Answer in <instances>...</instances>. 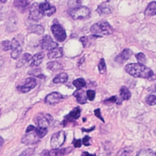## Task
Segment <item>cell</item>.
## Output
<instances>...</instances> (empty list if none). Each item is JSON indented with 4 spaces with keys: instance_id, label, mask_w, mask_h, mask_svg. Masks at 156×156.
Returning <instances> with one entry per match:
<instances>
[{
    "instance_id": "obj_1",
    "label": "cell",
    "mask_w": 156,
    "mask_h": 156,
    "mask_svg": "<svg viewBox=\"0 0 156 156\" xmlns=\"http://www.w3.org/2000/svg\"><path fill=\"white\" fill-rule=\"evenodd\" d=\"M125 69L128 74L135 77L149 79L154 75L152 70L143 64L130 63L126 66Z\"/></svg>"
},
{
    "instance_id": "obj_2",
    "label": "cell",
    "mask_w": 156,
    "mask_h": 156,
    "mask_svg": "<svg viewBox=\"0 0 156 156\" xmlns=\"http://www.w3.org/2000/svg\"><path fill=\"white\" fill-rule=\"evenodd\" d=\"M113 28L107 21H100L94 24L90 29L91 32L96 37L100 35H110L113 32Z\"/></svg>"
},
{
    "instance_id": "obj_3",
    "label": "cell",
    "mask_w": 156,
    "mask_h": 156,
    "mask_svg": "<svg viewBox=\"0 0 156 156\" xmlns=\"http://www.w3.org/2000/svg\"><path fill=\"white\" fill-rule=\"evenodd\" d=\"M69 15L74 20H82L88 17L90 14V9L86 6H79L68 10Z\"/></svg>"
},
{
    "instance_id": "obj_4",
    "label": "cell",
    "mask_w": 156,
    "mask_h": 156,
    "mask_svg": "<svg viewBox=\"0 0 156 156\" xmlns=\"http://www.w3.org/2000/svg\"><path fill=\"white\" fill-rule=\"evenodd\" d=\"M65 134L63 131H59L54 133L51 138V146L53 149H58L64 143Z\"/></svg>"
},
{
    "instance_id": "obj_5",
    "label": "cell",
    "mask_w": 156,
    "mask_h": 156,
    "mask_svg": "<svg viewBox=\"0 0 156 156\" xmlns=\"http://www.w3.org/2000/svg\"><path fill=\"white\" fill-rule=\"evenodd\" d=\"M37 85V80L34 77H28L20 85L16 87L17 90L23 93H27L33 89Z\"/></svg>"
},
{
    "instance_id": "obj_6",
    "label": "cell",
    "mask_w": 156,
    "mask_h": 156,
    "mask_svg": "<svg viewBox=\"0 0 156 156\" xmlns=\"http://www.w3.org/2000/svg\"><path fill=\"white\" fill-rule=\"evenodd\" d=\"M40 138L35 132V128L32 130H26V134L23 136L21 141L26 145L34 144L39 141Z\"/></svg>"
},
{
    "instance_id": "obj_7",
    "label": "cell",
    "mask_w": 156,
    "mask_h": 156,
    "mask_svg": "<svg viewBox=\"0 0 156 156\" xmlns=\"http://www.w3.org/2000/svg\"><path fill=\"white\" fill-rule=\"evenodd\" d=\"M51 32L56 39L59 42L63 41L66 38V34L64 29L58 24H53L51 27Z\"/></svg>"
},
{
    "instance_id": "obj_8",
    "label": "cell",
    "mask_w": 156,
    "mask_h": 156,
    "mask_svg": "<svg viewBox=\"0 0 156 156\" xmlns=\"http://www.w3.org/2000/svg\"><path fill=\"white\" fill-rule=\"evenodd\" d=\"M29 18L35 21H38L40 20L43 16V15L39 9L38 4L37 2H34L32 4L29 9Z\"/></svg>"
},
{
    "instance_id": "obj_9",
    "label": "cell",
    "mask_w": 156,
    "mask_h": 156,
    "mask_svg": "<svg viewBox=\"0 0 156 156\" xmlns=\"http://www.w3.org/2000/svg\"><path fill=\"white\" fill-rule=\"evenodd\" d=\"M10 49H12V58L13 59L18 58L22 52V49L19 42L15 38H13L10 42Z\"/></svg>"
},
{
    "instance_id": "obj_10",
    "label": "cell",
    "mask_w": 156,
    "mask_h": 156,
    "mask_svg": "<svg viewBox=\"0 0 156 156\" xmlns=\"http://www.w3.org/2000/svg\"><path fill=\"white\" fill-rule=\"evenodd\" d=\"M51 119V116L48 114H46L45 115L43 114L38 115V116L37 117L36 120V123L38 126L37 127L47 129Z\"/></svg>"
},
{
    "instance_id": "obj_11",
    "label": "cell",
    "mask_w": 156,
    "mask_h": 156,
    "mask_svg": "<svg viewBox=\"0 0 156 156\" xmlns=\"http://www.w3.org/2000/svg\"><path fill=\"white\" fill-rule=\"evenodd\" d=\"M39 9L43 15L51 16L55 12V7L51 5L48 2H44L38 4Z\"/></svg>"
},
{
    "instance_id": "obj_12",
    "label": "cell",
    "mask_w": 156,
    "mask_h": 156,
    "mask_svg": "<svg viewBox=\"0 0 156 156\" xmlns=\"http://www.w3.org/2000/svg\"><path fill=\"white\" fill-rule=\"evenodd\" d=\"M63 98V96L58 92H52L45 98V102L49 105H54L61 101Z\"/></svg>"
},
{
    "instance_id": "obj_13",
    "label": "cell",
    "mask_w": 156,
    "mask_h": 156,
    "mask_svg": "<svg viewBox=\"0 0 156 156\" xmlns=\"http://www.w3.org/2000/svg\"><path fill=\"white\" fill-rule=\"evenodd\" d=\"M41 47L43 49L45 50L51 51L57 47H58V44L56 42L54 41L52 38L49 35H46L41 42Z\"/></svg>"
},
{
    "instance_id": "obj_14",
    "label": "cell",
    "mask_w": 156,
    "mask_h": 156,
    "mask_svg": "<svg viewBox=\"0 0 156 156\" xmlns=\"http://www.w3.org/2000/svg\"><path fill=\"white\" fill-rule=\"evenodd\" d=\"M97 12L101 16H105L109 15L112 12V9L107 2L101 4L97 8Z\"/></svg>"
},
{
    "instance_id": "obj_15",
    "label": "cell",
    "mask_w": 156,
    "mask_h": 156,
    "mask_svg": "<svg viewBox=\"0 0 156 156\" xmlns=\"http://www.w3.org/2000/svg\"><path fill=\"white\" fill-rule=\"evenodd\" d=\"M44 57V54L42 52H39L35 54L30 60V66H38L43 61V59Z\"/></svg>"
},
{
    "instance_id": "obj_16",
    "label": "cell",
    "mask_w": 156,
    "mask_h": 156,
    "mask_svg": "<svg viewBox=\"0 0 156 156\" xmlns=\"http://www.w3.org/2000/svg\"><path fill=\"white\" fill-rule=\"evenodd\" d=\"M80 115V109L79 107H76L71 110L69 113L65 116V121H72L77 119Z\"/></svg>"
},
{
    "instance_id": "obj_17",
    "label": "cell",
    "mask_w": 156,
    "mask_h": 156,
    "mask_svg": "<svg viewBox=\"0 0 156 156\" xmlns=\"http://www.w3.org/2000/svg\"><path fill=\"white\" fill-rule=\"evenodd\" d=\"M63 50L62 48L57 47L51 51H49V52L48 53V57L49 59L52 58H56L61 57L63 55Z\"/></svg>"
},
{
    "instance_id": "obj_18",
    "label": "cell",
    "mask_w": 156,
    "mask_h": 156,
    "mask_svg": "<svg viewBox=\"0 0 156 156\" xmlns=\"http://www.w3.org/2000/svg\"><path fill=\"white\" fill-rule=\"evenodd\" d=\"M74 96L76 97L78 103L83 104L87 102V96L83 90L81 89L77 90V91L74 93Z\"/></svg>"
},
{
    "instance_id": "obj_19",
    "label": "cell",
    "mask_w": 156,
    "mask_h": 156,
    "mask_svg": "<svg viewBox=\"0 0 156 156\" xmlns=\"http://www.w3.org/2000/svg\"><path fill=\"white\" fill-rule=\"evenodd\" d=\"M68 79V76L65 73H61L57 74L53 79V82L55 84L57 83H64L67 82Z\"/></svg>"
},
{
    "instance_id": "obj_20",
    "label": "cell",
    "mask_w": 156,
    "mask_h": 156,
    "mask_svg": "<svg viewBox=\"0 0 156 156\" xmlns=\"http://www.w3.org/2000/svg\"><path fill=\"white\" fill-rule=\"evenodd\" d=\"M30 2L28 1L25 0H21V1H15L13 4L16 8L18 9V10L21 12H23L26 10V9L28 7Z\"/></svg>"
},
{
    "instance_id": "obj_21",
    "label": "cell",
    "mask_w": 156,
    "mask_h": 156,
    "mask_svg": "<svg viewBox=\"0 0 156 156\" xmlns=\"http://www.w3.org/2000/svg\"><path fill=\"white\" fill-rule=\"evenodd\" d=\"M155 13H156V2L155 1H152L147 5L145 10V15L147 16H154Z\"/></svg>"
},
{
    "instance_id": "obj_22",
    "label": "cell",
    "mask_w": 156,
    "mask_h": 156,
    "mask_svg": "<svg viewBox=\"0 0 156 156\" xmlns=\"http://www.w3.org/2000/svg\"><path fill=\"white\" fill-rule=\"evenodd\" d=\"M47 68L53 71L61 69L63 68V65L58 61H52V62H49L47 63L46 65Z\"/></svg>"
},
{
    "instance_id": "obj_23",
    "label": "cell",
    "mask_w": 156,
    "mask_h": 156,
    "mask_svg": "<svg viewBox=\"0 0 156 156\" xmlns=\"http://www.w3.org/2000/svg\"><path fill=\"white\" fill-rule=\"evenodd\" d=\"M32 58V56L29 53H25L23 54L22 57L20 59L18 62L16 64V67L17 68H20L23 66L26 63L29 62Z\"/></svg>"
},
{
    "instance_id": "obj_24",
    "label": "cell",
    "mask_w": 156,
    "mask_h": 156,
    "mask_svg": "<svg viewBox=\"0 0 156 156\" xmlns=\"http://www.w3.org/2000/svg\"><path fill=\"white\" fill-rule=\"evenodd\" d=\"M120 96L122 100H128L131 97V93L129 89L125 87L122 86L120 89Z\"/></svg>"
},
{
    "instance_id": "obj_25",
    "label": "cell",
    "mask_w": 156,
    "mask_h": 156,
    "mask_svg": "<svg viewBox=\"0 0 156 156\" xmlns=\"http://www.w3.org/2000/svg\"><path fill=\"white\" fill-rule=\"evenodd\" d=\"M97 37H98L95 35L89 36V37H83L80 38V40L84 47H88L90 44H91L93 39H96Z\"/></svg>"
},
{
    "instance_id": "obj_26",
    "label": "cell",
    "mask_w": 156,
    "mask_h": 156,
    "mask_svg": "<svg viewBox=\"0 0 156 156\" xmlns=\"http://www.w3.org/2000/svg\"><path fill=\"white\" fill-rule=\"evenodd\" d=\"M68 149H55L49 151L50 156H63L68 152Z\"/></svg>"
},
{
    "instance_id": "obj_27",
    "label": "cell",
    "mask_w": 156,
    "mask_h": 156,
    "mask_svg": "<svg viewBox=\"0 0 156 156\" xmlns=\"http://www.w3.org/2000/svg\"><path fill=\"white\" fill-rule=\"evenodd\" d=\"M30 30L32 33H35L37 35H41L44 33V28L40 25H33L30 27Z\"/></svg>"
},
{
    "instance_id": "obj_28",
    "label": "cell",
    "mask_w": 156,
    "mask_h": 156,
    "mask_svg": "<svg viewBox=\"0 0 156 156\" xmlns=\"http://www.w3.org/2000/svg\"><path fill=\"white\" fill-rule=\"evenodd\" d=\"M73 84L76 87L77 90H80L82 88L85 86L86 82L83 78H79L74 80L73 82Z\"/></svg>"
},
{
    "instance_id": "obj_29",
    "label": "cell",
    "mask_w": 156,
    "mask_h": 156,
    "mask_svg": "<svg viewBox=\"0 0 156 156\" xmlns=\"http://www.w3.org/2000/svg\"><path fill=\"white\" fill-rule=\"evenodd\" d=\"M132 55V51L129 48H126L121 53V57L123 60H128L130 58Z\"/></svg>"
},
{
    "instance_id": "obj_30",
    "label": "cell",
    "mask_w": 156,
    "mask_h": 156,
    "mask_svg": "<svg viewBox=\"0 0 156 156\" xmlns=\"http://www.w3.org/2000/svg\"><path fill=\"white\" fill-rule=\"evenodd\" d=\"M98 69L101 74H104L107 71L105 62L103 58H102L101 59V60L98 64Z\"/></svg>"
},
{
    "instance_id": "obj_31",
    "label": "cell",
    "mask_w": 156,
    "mask_h": 156,
    "mask_svg": "<svg viewBox=\"0 0 156 156\" xmlns=\"http://www.w3.org/2000/svg\"><path fill=\"white\" fill-rule=\"evenodd\" d=\"M35 132L39 138H42L47 133L48 129L41 127H35Z\"/></svg>"
},
{
    "instance_id": "obj_32",
    "label": "cell",
    "mask_w": 156,
    "mask_h": 156,
    "mask_svg": "<svg viewBox=\"0 0 156 156\" xmlns=\"http://www.w3.org/2000/svg\"><path fill=\"white\" fill-rule=\"evenodd\" d=\"M136 60L140 64H144L146 62V58L145 55L142 52H139L135 55Z\"/></svg>"
},
{
    "instance_id": "obj_33",
    "label": "cell",
    "mask_w": 156,
    "mask_h": 156,
    "mask_svg": "<svg viewBox=\"0 0 156 156\" xmlns=\"http://www.w3.org/2000/svg\"><path fill=\"white\" fill-rule=\"evenodd\" d=\"M146 101L149 105H154L156 104V96L155 95H149L146 98Z\"/></svg>"
},
{
    "instance_id": "obj_34",
    "label": "cell",
    "mask_w": 156,
    "mask_h": 156,
    "mask_svg": "<svg viewBox=\"0 0 156 156\" xmlns=\"http://www.w3.org/2000/svg\"><path fill=\"white\" fill-rule=\"evenodd\" d=\"M1 48L4 51H8L10 49V42L9 40H4L1 42Z\"/></svg>"
},
{
    "instance_id": "obj_35",
    "label": "cell",
    "mask_w": 156,
    "mask_h": 156,
    "mask_svg": "<svg viewBox=\"0 0 156 156\" xmlns=\"http://www.w3.org/2000/svg\"><path fill=\"white\" fill-rule=\"evenodd\" d=\"M87 98H88L90 101H93L95 97V91L92 90H88L87 91Z\"/></svg>"
},
{
    "instance_id": "obj_36",
    "label": "cell",
    "mask_w": 156,
    "mask_h": 156,
    "mask_svg": "<svg viewBox=\"0 0 156 156\" xmlns=\"http://www.w3.org/2000/svg\"><path fill=\"white\" fill-rule=\"evenodd\" d=\"M129 149L127 148H123L121 149L115 156H127L129 154Z\"/></svg>"
},
{
    "instance_id": "obj_37",
    "label": "cell",
    "mask_w": 156,
    "mask_h": 156,
    "mask_svg": "<svg viewBox=\"0 0 156 156\" xmlns=\"http://www.w3.org/2000/svg\"><path fill=\"white\" fill-rule=\"evenodd\" d=\"M116 101H117V98L115 96H113L105 99L104 101V102L105 104H113L114 102H116Z\"/></svg>"
},
{
    "instance_id": "obj_38",
    "label": "cell",
    "mask_w": 156,
    "mask_h": 156,
    "mask_svg": "<svg viewBox=\"0 0 156 156\" xmlns=\"http://www.w3.org/2000/svg\"><path fill=\"white\" fill-rule=\"evenodd\" d=\"M94 115L96 117H98V118H99L101 120H102L104 122V120L101 115V111H100V108H97L94 110Z\"/></svg>"
},
{
    "instance_id": "obj_39",
    "label": "cell",
    "mask_w": 156,
    "mask_h": 156,
    "mask_svg": "<svg viewBox=\"0 0 156 156\" xmlns=\"http://www.w3.org/2000/svg\"><path fill=\"white\" fill-rule=\"evenodd\" d=\"M90 139V137L88 136H85L84 138L82 139V143L85 146H89L90 144L89 143V140Z\"/></svg>"
},
{
    "instance_id": "obj_40",
    "label": "cell",
    "mask_w": 156,
    "mask_h": 156,
    "mask_svg": "<svg viewBox=\"0 0 156 156\" xmlns=\"http://www.w3.org/2000/svg\"><path fill=\"white\" fill-rule=\"evenodd\" d=\"M74 146L76 147H80L81 146V141H80V140H76L74 139L73 142Z\"/></svg>"
},
{
    "instance_id": "obj_41",
    "label": "cell",
    "mask_w": 156,
    "mask_h": 156,
    "mask_svg": "<svg viewBox=\"0 0 156 156\" xmlns=\"http://www.w3.org/2000/svg\"><path fill=\"white\" fill-rule=\"evenodd\" d=\"M32 151H33V150L31 149H27V150L25 151L24 152H23L20 156H27V155H29L30 154H32Z\"/></svg>"
},
{
    "instance_id": "obj_42",
    "label": "cell",
    "mask_w": 156,
    "mask_h": 156,
    "mask_svg": "<svg viewBox=\"0 0 156 156\" xmlns=\"http://www.w3.org/2000/svg\"><path fill=\"white\" fill-rule=\"evenodd\" d=\"M40 156H50L49 155V151L48 150H44L41 152Z\"/></svg>"
},
{
    "instance_id": "obj_43",
    "label": "cell",
    "mask_w": 156,
    "mask_h": 156,
    "mask_svg": "<svg viewBox=\"0 0 156 156\" xmlns=\"http://www.w3.org/2000/svg\"><path fill=\"white\" fill-rule=\"evenodd\" d=\"M3 144H4V139L2 138V137H1V136H0V152H1V149H2V148Z\"/></svg>"
},
{
    "instance_id": "obj_44",
    "label": "cell",
    "mask_w": 156,
    "mask_h": 156,
    "mask_svg": "<svg viewBox=\"0 0 156 156\" xmlns=\"http://www.w3.org/2000/svg\"><path fill=\"white\" fill-rule=\"evenodd\" d=\"M82 156H96V155H94V154H93H93H89V153H88L87 152H83Z\"/></svg>"
},
{
    "instance_id": "obj_45",
    "label": "cell",
    "mask_w": 156,
    "mask_h": 156,
    "mask_svg": "<svg viewBox=\"0 0 156 156\" xmlns=\"http://www.w3.org/2000/svg\"><path fill=\"white\" fill-rule=\"evenodd\" d=\"M3 64H4V58L0 56V69H1Z\"/></svg>"
}]
</instances>
